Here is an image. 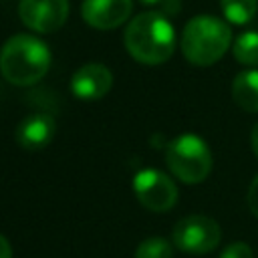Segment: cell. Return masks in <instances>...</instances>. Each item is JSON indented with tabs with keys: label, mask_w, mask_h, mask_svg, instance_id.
Wrapping results in <instances>:
<instances>
[{
	"label": "cell",
	"mask_w": 258,
	"mask_h": 258,
	"mask_svg": "<svg viewBox=\"0 0 258 258\" xmlns=\"http://www.w3.org/2000/svg\"><path fill=\"white\" fill-rule=\"evenodd\" d=\"M133 191H135L139 204L151 212L171 210L179 196L173 179L155 167L139 169L133 175Z\"/></svg>",
	"instance_id": "6"
},
{
	"label": "cell",
	"mask_w": 258,
	"mask_h": 258,
	"mask_svg": "<svg viewBox=\"0 0 258 258\" xmlns=\"http://www.w3.org/2000/svg\"><path fill=\"white\" fill-rule=\"evenodd\" d=\"M165 163L183 183H200L212 171V151L196 133H181L167 143Z\"/></svg>",
	"instance_id": "4"
},
{
	"label": "cell",
	"mask_w": 258,
	"mask_h": 258,
	"mask_svg": "<svg viewBox=\"0 0 258 258\" xmlns=\"http://www.w3.org/2000/svg\"><path fill=\"white\" fill-rule=\"evenodd\" d=\"M133 10L131 0H83L81 14L91 28L113 30L121 26Z\"/></svg>",
	"instance_id": "8"
},
{
	"label": "cell",
	"mask_w": 258,
	"mask_h": 258,
	"mask_svg": "<svg viewBox=\"0 0 258 258\" xmlns=\"http://www.w3.org/2000/svg\"><path fill=\"white\" fill-rule=\"evenodd\" d=\"M230 44H232L230 24L210 14L194 16L185 24L179 40L185 60L198 67H210L218 62L226 54Z\"/></svg>",
	"instance_id": "3"
},
{
	"label": "cell",
	"mask_w": 258,
	"mask_h": 258,
	"mask_svg": "<svg viewBox=\"0 0 258 258\" xmlns=\"http://www.w3.org/2000/svg\"><path fill=\"white\" fill-rule=\"evenodd\" d=\"M56 133V125L54 119L46 113H32L26 115L14 131V139L16 143L26 149V151H38L42 147H46L52 137Z\"/></svg>",
	"instance_id": "10"
},
{
	"label": "cell",
	"mask_w": 258,
	"mask_h": 258,
	"mask_svg": "<svg viewBox=\"0 0 258 258\" xmlns=\"http://www.w3.org/2000/svg\"><path fill=\"white\" fill-rule=\"evenodd\" d=\"M250 145H252L254 155L258 157V121H256L254 127H252V133H250Z\"/></svg>",
	"instance_id": "18"
},
{
	"label": "cell",
	"mask_w": 258,
	"mask_h": 258,
	"mask_svg": "<svg viewBox=\"0 0 258 258\" xmlns=\"http://www.w3.org/2000/svg\"><path fill=\"white\" fill-rule=\"evenodd\" d=\"M50 67L48 46L32 34L10 36L0 50V73L16 87H30L38 83Z\"/></svg>",
	"instance_id": "2"
},
{
	"label": "cell",
	"mask_w": 258,
	"mask_h": 258,
	"mask_svg": "<svg viewBox=\"0 0 258 258\" xmlns=\"http://www.w3.org/2000/svg\"><path fill=\"white\" fill-rule=\"evenodd\" d=\"M232 99L240 109L258 113V69H246L234 77Z\"/></svg>",
	"instance_id": "11"
},
{
	"label": "cell",
	"mask_w": 258,
	"mask_h": 258,
	"mask_svg": "<svg viewBox=\"0 0 258 258\" xmlns=\"http://www.w3.org/2000/svg\"><path fill=\"white\" fill-rule=\"evenodd\" d=\"M18 16L26 28L48 34L67 22L69 0H20Z\"/></svg>",
	"instance_id": "7"
},
{
	"label": "cell",
	"mask_w": 258,
	"mask_h": 258,
	"mask_svg": "<svg viewBox=\"0 0 258 258\" xmlns=\"http://www.w3.org/2000/svg\"><path fill=\"white\" fill-rule=\"evenodd\" d=\"M123 42L137 62L161 64L175 50V30L161 12L147 10L127 24Z\"/></svg>",
	"instance_id": "1"
},
{
	"label": "cell",
	"mask_w": 258,
	"mask_h": 258,
	"mask_svg": "<svg viewBox=\"0 0 258 258\" xmlns=\"http://www.w3.org/2000/svg\"><path fill=\"white\" fill-rule=\"evenodd\" d=\"M222 12L232 24H248L258 10V0H220Z\"/></svg>",
	"instance_id": "12"
},
{
	"label": "cell",
	"mask_w": 258,
	"mask_h": 258,
	"mask_svg": "<svg viewBox=\"0 0 258 258\" xmlns=\"http://www.w3.org/2000/svg\"><path fill=\"white\" fill-rule=\"evenodd\" d=\"M139 2H143V4H155V2H159V0H139Z\"/></svg>",
	"instance_id": "19"
},
{
	"label": "cell",
	"mask_w": 258,
	"mask_h": 258,
	"mask_svg": "<svg viewBox=\"0 0 258 258\" xmlns=\"http://www.w3.org/2000/svg\"><path fill=\"white\" fill-rule=\"evenodd\" d=\"M218 258H252V248L246 242H232L222 250Z\"/></svg>",
	"instance_id": "15"
},
{
	"label": "cell",
	"mask_w": 258,
	"mask_h": 258,
	"mask_svg": "<svg viewBox=\"0 0 258 258\" xmlns=\"http://www.w3.org/2000/svg\"><path fill=\"white\" fill-rule=\"evenodd\" d=\"M246 200H248L250 212L258 218V175L252 179V183H250V187H248V194H246Z\"/></svg>",
	"instance_id": "16"
},
{
	"label": "cell",
	"mask_w": 258,
	"mask_h": 258,
	"mask_svg": "<svg viewBox=\"0 0 258 258\" xmlns=\"http://www.w3.org/2000/svg\"><path fill=\"white\" fill-rule=\"evenodd\" d=\"M171 256H173L171 244L159 236L145 238L135 250V258H171Z\"/></svg>",
	"instance_id": "14"
},
{
	"label": "cell",
	"mask_w": 258,
	"mask_h": 258,
	"mask_svg": "<svg viewBox=\"0 0 258 258\" xmlns=\"http://www.w3.org/2000/svg\"><path fill=\"white\" fill-rule=\"evenodd\" d=\"M232 52L238 62L248 64V67H258V32L250 30V32L240 34L234 40Z\"/></svg>",
	"instance_id": "13"
},
{
	"label": "cell",
	"mask_w": 258,
	"mask_h": 258,
	"mask_svg": "<svg viewBox=\"0 0 258 258\" xmlns=\"http://www.w3.org/2000/svg\"><path fill=\"white\" fill-rule=\"evenodd\" d=\"M113 87V73L101 62H87L75 71L71 79V91L77 99L95 101L105 97Z\"/></svg>",
	"instance_id": "9"
},
{
	"label": "cell",
	"mask_w": 258,
	"mask_h": 258,
	"mask_svg": "<svg viewBox=\"0 0 258 258\" xmlns=\"http://www.w3.org/2000/svg\"><path fill=\"white\" fill-rule=\"evenodd\" d=\"M0 258H12V248L10 242L0 234Z\"/></svg>",
	"instance_id": "17"
},
{
	"label": "cell",
	"mask_w": 258,
	"mask_h": 258,
	"mask_svg": "<svg viewBox=\"0 0 258 258\" xmlns=\"http://www.w3.org/2000/svg\"><path fill=\"white\" fill-rule=\"evenodd\" d=\"M173 244L177 250L187 252V254H208L212 252L220 240H222V230L220 224L202 214H191L181 218L173 226Z\"/></svg>",
	"instance_id": "5"
}]
</instances>
